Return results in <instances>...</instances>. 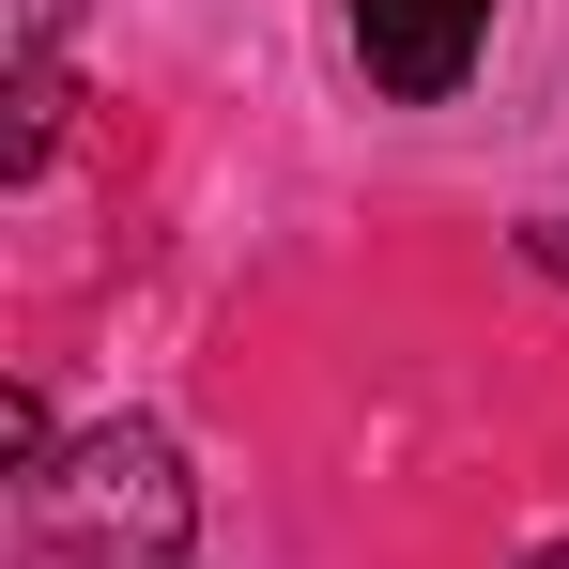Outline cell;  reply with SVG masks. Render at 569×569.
<instances>
[{
    "label": "cell",
    "instance_id": "6",
    "mask_svg": "<svg viewBox=\"0 0 569 569\" xmlns=\"http://www.w3.org/2000/svg\"><path fill=\"white\" fill-rule=\"evenodd\" d=\"M523 569H569V539H539V555H523Z\"/></svg>",
    "mask_w": 569,
    "mask_h": 569
},
{
    "label": "cell",
    "instance_id": "4",
    "mask_svg": "<svg viewBox=\"0 0 569 569\" xmlns=\"http://www.w3.org/2000/svg\"><path fill=\"white\" fill-rule=\"evenodd\" d=\"M62 16H78V0H16V78H47V62H62Z\"/></svg>",
    "mask_w": 569,
    "mask_h": 569
},
{
    "label": "cell",
    "instance_id": "5",
    "mask_svg": "<svg viewBox=\"0 0 569 569\" xmlns=\"http://www.w3.org/2000/svg\"><path fill=\"white\" fill-rule=\"evenodd\" d=\"M523 262H539V278H569V216H523Z\"/></svg>",
    "mask_w": 569,
    "mask_h": 569
},
{
    "label": "cell",
    "instance_id": "2",
    "mask_svg": "<svg viewBox=\"0 0 569 569\" xmlns=\"http://www.w3.org/2000/svg\"><path fill=\"white\" fill-rule=\"evenodd\" d=\"M477 31H492V0H355V62H370V93H400V108L462 93Z\"/></svg>",
    "mask_w": 569,
    "mask_h": 569
},
{
    "label": "cell",
    "instance_id": "3",
    "mask_svg": "<svg viewBox=\"0 0 569 569\" xmlns=\"http://www.w3.org/2000/svg\"><path fill=\"white\" fill-rule=\"evenodd\" d=\"M0 462H16V492H31V477L62 462V416H47V400H31V385H16V400H0Z\"/></svg>",
    "mask_w": 569,
    "mask_h": 569
},
{
    "label": "cell",
    "instance_id": "1",
    "mask_svg": "<svg viewBox=\"0 0 569 569\" xmlns=\"http://www.w3.org/2000/svg\"><path fill=\"white\" fill-rule=\"evenodd\" d=\"M16 508H31V569H200V492L154 416L78 431Z\"/></svg>",
    "mask_w": 569,
    "mask_h": 569
}]
</instances>
